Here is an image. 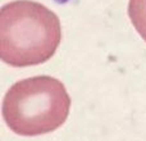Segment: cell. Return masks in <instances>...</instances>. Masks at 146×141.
Returning a JSON list of instances; mask_svg holds the SVG:
<instances>
[{"instance_id": "3", "label": "cell", "mask_w": 146, "mask_h": 141, "mask_svg": "<svg viewBox=\"0 0 146 141\" xmlns=\"http://www.w3.org/2000/svg\"><path fill=\"white\" fill-rule=\"evenodd\" d=\"M128 15L136 31L146 41V0H129Z\"/></svg>"}, {"instance_id": "1", "label": "cell", "mask_w": 146, "mask_h": 141, "mask_svg": "<svg viewBox=\"0 0 146 141\" xmlns=\"http://www.w3.org/2000/svg\"><path fill=\"white\" fill-rule=\"evenodd\" d=\"M62 41L58 15L31 0L8 3L0 12V55L12 67L37 66L55 54Z\"/></svg>"}, {"instance_id": "2", "label": "cell", "mask_w": 146, "mask_h": 141, "mask_svg": "<svg viewBox=\"0 0 146 141\" xmlns=\"http://www.w3.org/2000/svg\"><path fill=\"white\" fill-rule=\"evenodd\" d=\"M69 109L66 86L50 76H36L10 86L3 100V118L14 134L38 136L59 128Z\"/></svg>"}]
</instances>
